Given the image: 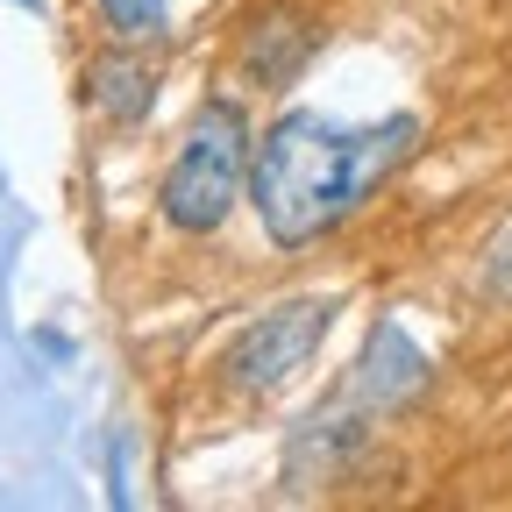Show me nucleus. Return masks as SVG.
Masks as SVG:
<instances>
[{
  "mask_svg": "<svg viewBox=\"0 0 512 512\" xmlns=\"http://www.w3.org/2000/svg\"><path fill=\"white\" fill-rule=\"evenodd\" d=\"M100 15H107V29H114L121 43H157V36L171 29L164 0H100Z\"/></svg>",
  "mask_w": 512,
  "mask_h": 512,
  "instance_id": "6",
  "label": "nucleus"
},
{
  "mask_svg": "<svg viewBox=\"0 0 512 512\" xmlns=\"http://www.w3.org/2000/svg\"><path fill=\"white\" fill-rule=\"evenodd\" d=\"M86 86H93V107H100L107 121L136 128V121L157 107V64L136 57V43H128V50H100V57L86 64Z\"/></svg>",
  "mask_w": 512,
  "mask_h": 512,
  "instance_id": "4",
  "label": "nucleus"
},
{
  "mask_svg": "<svg viewBox=\"0 0 512 512\" xmlns=\"http://www.w3.org/2000/svg\"><path fill=\"white\" fill-rule=\"evenodd\" d=\"M249 164H256V136H249V114L235 100H207L192 114L185 143L157 185V207L178 235H214L228 221V207L242 200L249 185Z\"/></svg>",
  "mask_w": 512,
  "mask_h": 512,
  "instance_id": "2",
  "label": "nucleus"
},
{
  "mask_svg": "<svg viewBox=\"0 0 512 512\" xmlns=\"http://www.w3.org/2000/svg\"><path fill=\"white\" fill-rule=\"evenodd\" d=\"M484 285H491L498 299H512V242H498V256H491V271H484Z\"/></svg>",
  "mask_w": 512,
  "mask_h": 512,
  "instance_id": "7",
  "label": "nucleus"
},
{
  "mask_svg": "<svg viewBox=\"0 0 512 512\" xmlns=\"http://www.w3.org/2000/svg\"><path fill=\"white\" fill-rule=\"evenodd\" d=\"M242 57H249V72L264 79V86H285L299 64L313 57V29H306V22H285V15H278V22H256V36H249Z\"/></svg>",
  "mask_w": 512,
  "mask_h": 512,
  "instance_id": "5",
  "label": "nucleus"
},
{
  "mask_svg": "<svg viewBox=\"0 0 512 512\" xmlns=\"http://www.w3.org/2000/svg\"><path fill=\"white\" fill-rule=\"evenodd\" d=\"M413 143H420L413 114H384L370 128H349V121H328L313 107H292L256 143L249 207H256V221H264V235L278 249H306L320 235H335L413 157Z\"/></svg>",
  "mask_w": 512,
  "mask_h": 512,
  "instance_id": "1",
  "label": "nucleus"
},
{
  "mask_svg": "<svg viewBox=\"0 0 512 512\" xmlns=\"http://www.w3.org/2000/svg\"><path fill=\"white\" fill-rule=\"evenodd\" d=\"M328 320H335V299H292V306L264 313L228 349V384L235 392H271V384H285L292 370H306V356L328 335Z\"/></svg>",
  "mask_w": 512,
  "mask_h": 512,
  "instance_id": "3",
  "label": "nucleus"
}]
</instances>
